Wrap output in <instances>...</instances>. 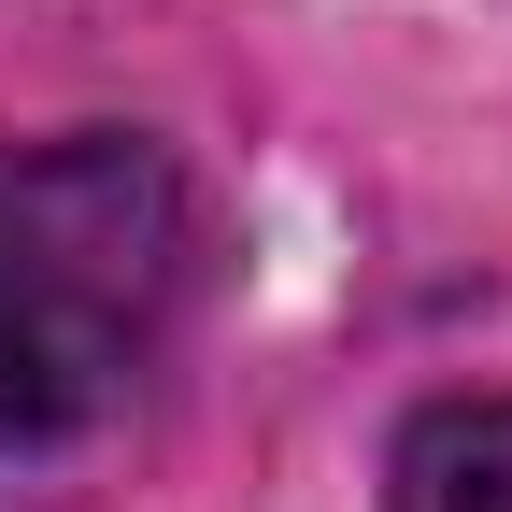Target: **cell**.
Returning a JSON list of instances; mask_svg holds the SVG:
<instances>
[{
    "label": "cell",
    "mask_w": 512,
    "mask_h": 512,
    "mask_svg": "<svg viewBox=\"0 0 512 512\" xmlns=\"http://www.w3.org/2000/svg\"><path fill=\"white\" fill-rule=\"evenodd\" d=\"M185 271L200 214L143 128L0 143V456H43L143 384L185 313Z\"/></svg>",
    "instance_id": "1"
},
{
    "label": "cell",
    "mask_w": 512,
    "mask_h": 512,
    "mask_svg": "<svg viewBox=\"0 0 512 512\" xmlns=\"http://www.w3.org/2000/svg\"><path fill=\"white\" fill-rule=\"evenodd\" d=\"M384 512H512V399H427L384 441Z\"/></svg>",
    "instance_id": "2"
}]
</instances>
